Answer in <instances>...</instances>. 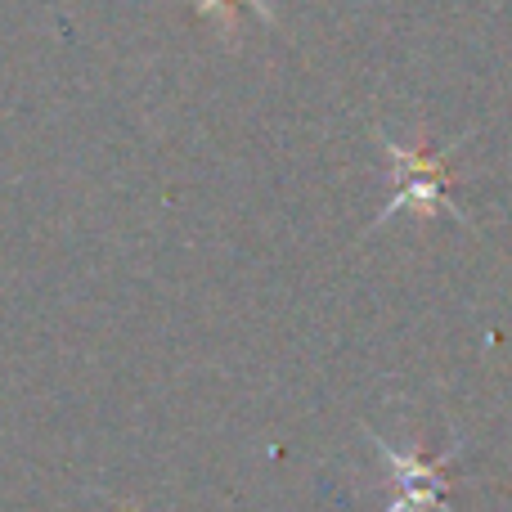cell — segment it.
<instances>
[{
	"mask_svg": "<svg viewBox=\"0 0 512 512\" xmlns=\"http://www.w3.org/2000/svg\"><path fill=\"white\" fill-rule=\"evenodd\" d=\"M243 5H256V0H198V9H203L207 18H221V23H225L230 14H239Z\"/></svg>",
	"mask_w": 512,
	"mask_h": 512,
	"instance_id": "3957f363",
	"label": "cell"
},
{
	"mask_svg": "<svg viewBox=\"0 0 512 512\" xmlns=\"http://www.w3.org/2000/svg\"><path fill=\"white\" fill-rule=\"evenodd\" d=\"M382 140V153H387V162L396 167V198H391L387 207L378 212L382 225L387 216L396 212H418V216H454V221H463V212L450 203V176H445V162H450V153H436V149H405V144L387 140V135H378Z\"/></svg>",
	"mask_w": 512,
	"mask_h": 512,
	"instance_id": "6da1fadb",
	"label": "cell"
},
{
	"mask_svg": "<svg viewBox=\"0 0 512 512\" xmlns=\"http://www.w3.org/2000/svg\"><path fill=\"white\" fill-rule=\"evenodd\" d=\"M373 445H378V454L387 459L391 477L400 481V495L387 512H432V508L450 512L445 508V468L454 463L459 445H454L450 454H441V459H414V454H400V450H391L382 436H373Z\"/></svg>",
	"mask_w": 512,
	"mask_h": 512,
	"instance_id": "7a4b0ae2",
	"label": "cell"
}]
</instances>
